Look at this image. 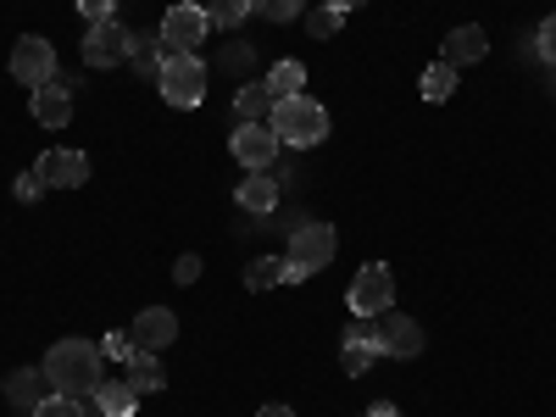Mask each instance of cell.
Masks as SVG:
<instances>
[{"label": "cell", "instance_id": "16", "mask_svg": "<svg viewBox=\"0 0 556 417\" xmlns=\"http://www.w3.org/2000/svg\"><path fill=\"white\" fill-rule=\"evenodd\" d=\"M235 201H240V212H256V217L278 212V178L273 173H251L240 190H235Z\"/></svg>", "mask_w": 556, "mask_h": 417}, {"label": "cell", "instance_id": "2", "mask_svg": "<svg viewBox=\"0 0 556 417\" xmlns=\"http://www.w3.org/2000/svg\"><path fill=\"white\" fill-rule=\"evenodd\" d=\"M267 128L278 134V146L306 151V146H323V139H329V112H323V101H312V96H290V101L273 106Z\"/></svg>", "mask_w": 556, "mask_h": 417}, {"label": "cell", "instance_id": "28", "mask_svg": "<svg viewBox=\"0 0 556 417\" xmlns=\"http://www.w3.org/2000/svg\"><path fill=\"white\" fill-rule=\"evenodd\" d=\"M301 7H306V0H251V12H262V17H273V23L301 17Z\"/></svg>", "mask_w": 556, "mask_h": 417}, {"label": "cell", "instance_id": "19", "mask_svg": "<svg viewBox=\"0 0 556 417\" xmlns=\"http://www.w3.org/2000/svg\"><path fill=\"white\" fill-rule=\"evenodd\" d=\"M162 62H167V51H162L156 39H146V34L128 39V67H134V78H162Z\"/></svg>", "mask_w": 556, "mask_h": 417}, {"label": "cell", "instance_id": "1", "mask_svg": "<svg viewBox=\"0 0 556 417\" xmlns=\"http://www.w3.org/2000/svg\"><path fill=\"white\" fill-rule=\"evenodd\" d=\"M45 379H51L56 395L89 401V395L101 390V345H89V340H56L51 356H45Z\"/></svg>", "mask_w": 556, "mask_h": 417}, {"label": "cell", "instance_id": "23", "mask_svg": "<svg viewBox=\"0 0 556 417\" xmlns=\"http://www.w3.org/2000/svg\"><path fill=\"white\" fill-rule=\"evenodd\" d=\"M374 362H379V340H345V351H340V367H345L351 379H362Z\"/></svg>", "mask_w": 556, "mask_h": 417}, {"label": "cell", "instance_id": "11", "mask_svg": "<svg viewBox=\"0 0 556 417\" xmlns=\"http://www.w3.org/2000/svg\"><path fill=\"white\" fill-rule=\"evenodd\" d=\"M34 173L45 190H78V184H89V156L84 151H45L34 162Z\"/></svg>", "mask_w": 556, "mask_h": 417}, {"label": "cell", "instance_id": "30", "mask_svg": "<svg viewBox=\"0 0 556 417\" xmlns=\"http://www.w3.org/2000/svg\"><path fill=\"white\" fill-rule=\"evenodd\" d=\"M534 51H540V62H545V67H556V12L540 23V34H534Z\"/></svg>", "mask_w": 556, "mask_h": 417}, {"label": "cell", "instance_id": "27", "mask_svg": "<svg viewBox=\"0 0 556 417\" xmlns=\"http://www.w3.org/2000/svg\"><path fill=\"white\" fill-rule=\"evenodd\" d=\"M28 417H84V401H73V395H45Z\"/></svg>", "mask_w": 556, "mask_h": 417}, {"label": "cell", "instance_id": "29", "mask_svg": "<svg viewBox=\"0 0 556 417\" xmlns=\"http://www.w3.org/2000/svg\"><path fill=\"white\" fill-rule=\"evenodd\" d=\"M134 351H139V345H134V334H128V329H117V334H106V340H101V356H112V362H134Z\"/></svg>", "mask_w": 556, "mask_h": 417}, {"label": "cell", "instance_id": "20", "mask_svg": "<svg viewBox=\"0 0 556 417\" xmlns=\"http://www.w3.org/2000/svg\"><path fill=\"white\" fill-rule=\"evenodd\" d=\"M273 106H278V101L267 96V84H262V78H256V84H245L240 96H235V117H240V123H267V117H273Z\"/></svg>", "mask_w": 556, "mask_h": 417}, {"label": "cell", "instance_id": "17", "mask_svg": "<svg viewBox=\"0 0 556 417\" xmlns=\"http://www.w3.org/2000/svg\"><path fill=\"white\" fill-rule=\"evenodd\" d=\"M128 390H134V395H156V390H167V367H162L156 351H134V362H128Z\"/></svg>", "mask_w": 556, "mask_h": 417}, {"label": "cell", "instance_id": "14", "mask_svg": "<svg viewBox=\"0 0 556 417\" xmlns=\"http://www.w3.org/2000/svg\"><path fill=\"white\" fill-rule=\"evenodd\" d=\"M128 334H134L139 351H162V345L178 340V317H173L167 306H146V312L134 317V329H128Z\"/></svg>", "mask_w": 556, "mask_h": 417}, {"label": "cell", "instance_id": "3", "mask_svg": "<svg viewBox=\"0 0 556 417\" xmlns=\"http://www.w3.org/2000/svg\"><path fill=\"white\" fill-rule=\"evenodd\" d=\"M206 84H212V67H206L201 56H167V62H162V78H156L162 101H167V106H184V112L206 101Z\"/></svg>", "mask_w": 556, "mask_h": 417}, {"label": "cell", "instance_id": "21", "mask_svg": "<svg viewBox=\"0 0 556 417\" xmlns=\"http://www.w3.org/2000/svg\"><path fill=\"white\" fill-rule=\"evenodd\" d=\"M134 406H139V395L128 390V379L117 384V379H101V390H96V412L101 417H134Z\"/></svg>", "mask_w": 556, "mask_h": 417}, {"label": "cell", "instance_id": "33", "mask_svg": "<svg viewBox=\"0 0 556 417\" xmlns=\"http://www.w3.org/2000/svg\"><path fill=\"white\" fill-rule=\"evenodd\" d=\"M12 195H17V201H39V195H45V184H39V173H23V178L12 184Z\"/></svg>", "mask_w": 556, "mask_h": 417}, {"label": "cell", "instance_id": "26", "mask_svg": "<svg viewBox=\"0 0 556 417\" xmlns=\"http://www.w3.org/2000/svg\"><path fill=\"white\" fill-rule=\"evenodd\" d=\"M340 23H345V12H340V7H329V0H323L317 12H306V34H312V39H329V34H340Z\"/></svg>", "mask_w": 556, "mask_h": 417}, {"label": "cell", "instance_id": "32", "mask_svg": "<svg viewBox=\"0 0 556 417\" xmlns=\"http://www.w3.org/2000/svg\"><path fill=\"white\" fill-rule=\"evenodd\" d=\"M173 278H178V285H195V278H201V256H195V251L178 256V262H173Z\"/></svg>", "mask_w": 556, "mask_h": 417}, {"label": "cell", "instance_id": "36", "mask_svg": "<svg viewBox=\"0 0 556 417\" xmlns=\"http://www.w3.org/2000/svg\"><path fill=\"white\" fill-rule=\"evenodd\" d=\"M367 417H395V406H390V401H379V406H367Z\"/></svg>", "mask_w": 556, "mask_h": 417}, {"label": "cell", "instance_id": "6", "mask_svg": "<svg viewBox=\"0 0 556 417\" xmlns=\"http://www.w3.org/2000/svg\"><path fill=\"white\" fill-rule=\"evenodd\" d=\"M334 251H340V235H334L329 223H301L295 235H290V251L285 256H290V267H301L312 278V273H323V267L334 262Z\"/></svg>", "mask_w": 556, "mask_h": 417}, {"label": "cell", "instance_id": "31", "mask_svg": "<svg viewBox=\"0 0 556 417\" xmlns=\"http://www.w3.org/2000/svg\"><path fill=\"white\" fill-rule=\"evenodd\" d=\"M78 12H84V23H112L117 0H78Z\"/></svg>", "mask_w": 556, "mask_h": 417}, {"label": "cell", "instance_id": "18", "mask_svg": "<svg viewBox=\"0 0 556 417\" xmlns=\"http://www.w3.org/2000/svg\"><path fill=\"white\" fill-rule=\"evenodd\" d=\"M262 84H267V96H273V101H290V96H306V67H301L295 56H285V62H278V67H273V73H267Z\"/></svg>", "mask_w": 556, "mask_h": 417}, {"label": "cell", "instance_id": "37", "mask_svg": "<svg viewBox=\"0 0 556 417\" xmlns=\"http://www.w3.org/2000/svg\"><path fill=\"white\" fill-rule=\"evenodd\" d=\"M256 417H295V412H290V406H262Z\"/></svg>", "mask_w": 556, "mask_h": 417}, {"label": "cell", "instance_id": "4", "mask_svg": "<svg viewBox=\"0 0 556 417\" xmlns=\"http://www.w3.org/2000/svg\"><path fill=\"white\" fill-rule=\"evenodd\" d=\"M206 34H212L206 7L184 0V7H167V17H162V34H156V39H162V51H167V56H201Z\"/></svg>", "mask_w": 556, "mask_h": 417}, {"label": "cell", "instance_id": "38", "mask_svg": "<svg viewBox=\"0 0 556 417\" xmlns=\"http://www.w3.org/2000/svg\"><path fill=\"white\" fill-rule=\"evenodd\" d=\"M329 7H340V12H351V7H367V0H329Z\"/></svg>", "mask_w": 556, "mask_h": 417}, {"label": "cell", "instance_id": "35", "mask_svg": "<svg viewBox=\"0 0 556 417\" xmlns=\"http://www.w3.org/2000/svg\"><path fill=\"white\" fill-rule=\"evenodd\" d=\"M223 62H228V67H251V45H228Z\"/></svg>", "mask_w": 556, "mask_h": 417}, {"label": "cell", "instance_id": "5", "mask_svg": "<svg viewBox=\"0 0 556 417\" xmlns=\"http://www.w3.org/2000/svg\"><path fill=\"white\" fill-rule=\"evenodd\" d=\"M12 78L28 89V96H34L39 84H56V78H62V67H56V45L45 39V34H23V39L12 45Z\"/></svg>", "mask_w": 556, "mask_h": 417}, {"label": "cell", "instance_id": "25", "mask_svg": "<svg viewBox=\"0 0 556 417\" xmlns=\"http://www.w3.org/2000/svg\"><path fill=\"white\" fill-rule=\"evenodd\" d=\"M456 96V67L451 62H434L424 73V101H451Z\"/></svg>", "mask_w": 556, "mask_h": 417}, {"label": "cell", "instance_id": "24", "mask_svg": "<svg viewBox=\"0 0 556 417\" xmlns=\"http://www.w3.org/2000/svg\"><path fill=\"white\" fill-rule=\"evenodd\" d=\"M245 285H251V290H273V285H285V256H251Z\"/></svg>", "mask_w": 556, "mask_h": 417}, {"label": "cell", "instance_id": "13", "mask_svg": "<svg viewBox=\"0 0 556 417\" xmlns=\"http://www.w3.org/2000/svg\"><path fill=\"white\" fill-rule=\"evenodd\" d=\"M28 112H34V123H45V128H62V123H73V89L56 78V84H39L34 96H28Z\"/></svg>", "mask_w": 556, "mask_h": 417}, {"label": "cell", "instance_id": "22", "mask_svg": "<svg viewBox=\"0 0 556 417\" xmlns=\"http://www.w3.org/2000/svg\"><path fill=\"white\" fill-rule=\"evenodd\" d=\"M195 7H206L212 28H240L251 17V0H195Z\"/></svg>", "mask_w": 556, "mask_h": 417}, {"label": "cell", "instance_id": "15", "mask_svg": "<svg viewBox=\"0 0 556 417\" xmlns=\"http://www.w3.org/2000/svg\"><path fill=\"white\" fill-rule=\"evenodd\" d=\"M45 395H51V379H45V367H12V374H7V401L28 417Z\"/></svg>", "mask_w": 556, "mask_h": 417}, {"label": "cell", "instance_id": "7", "mask_svg": "<svg viewBox=\"0 0 556 417\" xmlns=\"http://www.w3.org/2000/svg\"><path fill=\"white\" fill-rule=\"evenodd\" d=\"M390 301H395L390 267H384V262H367V267L351 278V312H356V317H379V312H390Z\"/></svg>", "mask_w": 556, "mask_h": 417}, {"label": "cell", "instance_id": "10", "mask_svg": "<svg viewBox=\"0 0 556 417\" xmlns=\"http://www.w3.org/2000/svg\"><path fill=\"white\" fill-rule=\"evenodd\" d=\"M128 39H134V34H128L117 17H112V23H89V34H84V62L101 67V73L117 67V62H128Z\"/></svg>", "mask_w": 556, "mask_h": 417}, {"label": "cell", "instance_id": "12", "mask_svg": "<svg viewBox=\"0 0 556 417\" xmlns=\"http://www.w3.org/2000/svg\"><path fill=\"white\" fill-rule=\"evenodd\" d=\"M484 56H490V34H484L479 23H462V28L445 34L440 62H451V67H473V62H484Z\"/></svg>", "mask_w": 556, "mask_h": 417}, {"label": "cell", "instance_id": "8", "mask_svg": "<svg viewBox=\"0 0 556 417\" xmlns=\"http://www.w3.org/2000/svg\"><path fill=\"white\" fill-rule=\"evenodd\" d=\"M374 329H379V356H395V362L424 356V323H412L406 312H379Z\"/></svg>", "mask_w": 556, "mask_h": 417}, {"label": "cell", "instance_id": "34", "mask_svg": "<svg viewBox=\"0 0 556 417\" xmlns=\"http://www.w3.org/2000/svg\"><path fill=\"white\" fill-rule=\"evenodd\" d=\"M345 340H379V329H374V317H356L351 329H345Z\"/></svg>", "mask_w": 556, "mask_h": 417}, {"label": "cell", "instance_id": "9", "mask_svg": "<svg viewBox=\"0 0 556 417\" xmlns=\"http://www.w3.org/2000/svg\"><path fill=\"white\" fill-rule=\"evenodd\" d=\"M228 151H235V162H240V167L267 173V167L278 162V134H273L267 123H240V128H235V139H228Z\"/></svg>", "mask_w": 556, "mask_h": 417}]
</instances>
